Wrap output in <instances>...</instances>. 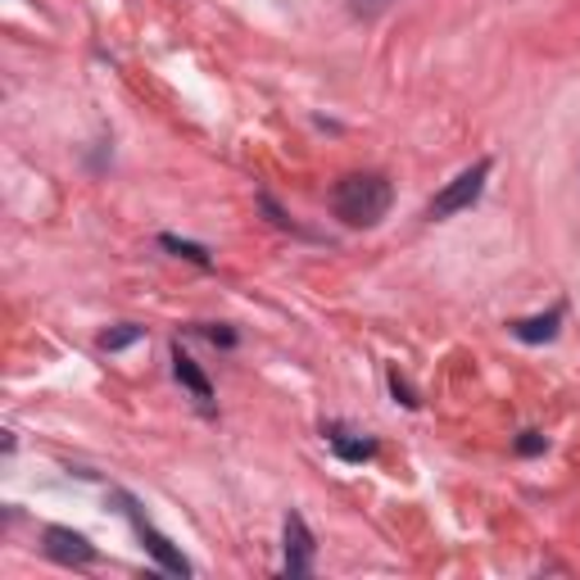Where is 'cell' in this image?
Listing matches in <instances>:
<instances>
[{
    "label": "cell",
    "mask_w": 580,
    "mask_h": 580,
    "mask_svg": "<svg viewBox=\"0 0 580 580\" xmlns=\"http://www.w3.org/2000/svg\"><path fill=\"white\" fill-rule=\"evenodd\" d=\"M46 553L55 563H68V567H87L95 558V549L78 531H64V526H50V531H46Z\"/></svg>",
    "instance_id": "cell-3"
},
{
    "label": "cell",
    "mask_w": 580,
    "mask_h": 580,
    "mask_svg": "<svg viewBox=\"0 0 580 580\" xmlns=\"http://www.w3.org/2000/svg\"><path fill=\"white\" fill-rule=\"evenodd\" d=\"M386 5H390V0H355V14H368L372 18V14H382Z\"/></svg>",
    "instance_id": "cell-12"
},
{
    "label": "cell",
    "mask_w": 580,
    "mask_h": 580,
    "mask_svg": "<svg viewBox=\"0 0 580 580\" xmlns=\"http://www.w3.org/2000/svg\"><path fill=\"white\" fill-rule=\"evenodd\" d=\"M137 526H141V540H145V549L155 553V558H159V567H164V571H172V576H186V571H191V563H186L182 553L172 549V544H168V540H164L159 531H150L145 521H137Z\"/></svg>",
    "instance_id": "cell-5"
},
{
    "label": "cell",
    "mask_w": 580,
    "mask_h": 580,
    "mask_svg": "<svg viewBox=\"0 0 580 580\" xmlns=\"http://www.w3.org/2000/svg\"><path fill=\"white\" fill-rule=\"evenodd\" d=\"M558 322H563V313L526 318V322H513V336L526 340V345H540V340H553V336H558Z\"/></svg>",
    "instance_id": "cell-7"
},
{
    "label": "cell",
    "mask_w": 580,
    "mask_h": 580,
    "mask_svg": "<svg viewBox=\"0 0 580 580\" xmlns=\"http://www.w3.org/2000/svg\"><path fill=\"white\" fill-rule=\"evenodd\" d=\"M332 209H336V218L349 222V227H372V222H382L386 209H390V182L376 178V172H349V178L336 182Z\"/></svg>",
    "instance_id": "cell-1"
},
{
    "label": "cell",
    "mask_w": 580,
    "mask_h": 580,
    "mask_svg": "<svg viewBox=\"0 0 580 580\" xmlns=\"http://www.w3.org/2000/svg\"><path fill=\"white\" fill-rule=\"evenodd\" d=\"M172 372H178V382L199 399V403H209L214 399V390H209V382H205V372H199L195 368V359L191 355H182V349H178V355H172Z\"/></svg>",
    "instance_id": "cell-6"
},
{
    "label": "cell",
    "mask_w": 580,
    "mask_h": 580,
    "mask_svg": "<svg viewBox=\"0 0 580 580\" xmlns=\"http://www.w3.org/2000/svg\"><path fill=\"white\" fill-rule=\"evenodd\" d=\"M390 390L403 399V403H409V409H417V399H413V390H409V382H403V376L399 372H390Z\"/></svg>",
    "instance_id": "cell-11"
},
{
    "label": "cell",
    "mask_w": 580,
    "mask_h": 580,
    "mask_svg": "<svg viewBox=\"0 0 580 580\" xmlns=\"http://www.w3.org/2000/svg\"><path fill=\"white\" fill-rule=\"evenodd\" d=\"M159 245H164V249H172V255L191 259V263H209V249H205V245H191V241H178V236H164Z\"/></svg>",
    "instance_id": "cell-9"
},
{
    "label": "cell",
    "mask_w": 580,
    "mask_h": 580,
    "mask_svg": "<svg viewBox=\"0 0 580 580\" xmlns=\"http://www.w3.org/2000/svg\"><path fill=\"white\" fill-rule=\"evenodd\" d=\"M486 178H490V159H481L476 168H467V172H459L436 199H431V218H449V214H459V209H467V205H476V195H481V186H486Z\"/></svg>",
    "instance_id": "cell-2"
},
{
    "label": "cell",
    "mask_w": 580,
    "mask_h": 580,
    "mask_svg": "<svg viewBox=\"0 0 580 580\" xmlns=\"http://www.w3.org/2000/svg\"><path fill=\"white\" fill-rule=\"evenodd\" d=\"M313 563V536H309V526L305 517H286V571L291 576H305Z\"/></svg>",
    "instance_id": "cell-4"
},
{
    "label": "cell",
    "mask_w": 580,
    "mask_h": 580,
    "mask_svg": "<svg viewBox=\"0 0 580 580\" xmlns=\"http://www.w3.org/2000/svg\"><path fill=\"white\" fill-rule=\"evenodd\" d=\"M517 449H521V453H540V449H544V436H536V431H526V436L517 440Z\"/></svg>",
    "instance_id": "cell-13"
},
{
    "label": "cell",
    "mask_w": 580,
    "mask_h": 580,
    "mask_svg": "<svg viewBox=\"0 0 580 580\" xmlns=\"http://www.w3.org/2000/svg\"><path fill=\"white\" fill-rule=\"evenodd\" d=\"M141 340V326H118V332H105L100 336V349H128Z\"/></svg>",
    "instance_id": "cell-10"
},
{
    "label": "cell",
    "mask_w": 580,
    "mask_h": 580,
    "mask_svg": "<svg viewBox=\"0 0 580 580\" xmlns=\"http://www.w3.org/2000/svg\"><path fill=\"white\" fill-rule=\"evenodd\" d=\"M332 449L340 453L345 463H363V459H372V453H376V444L363 440V436H332Z\"/></svg>",
    "instance_id": "cell-8"
}]
</instances>
